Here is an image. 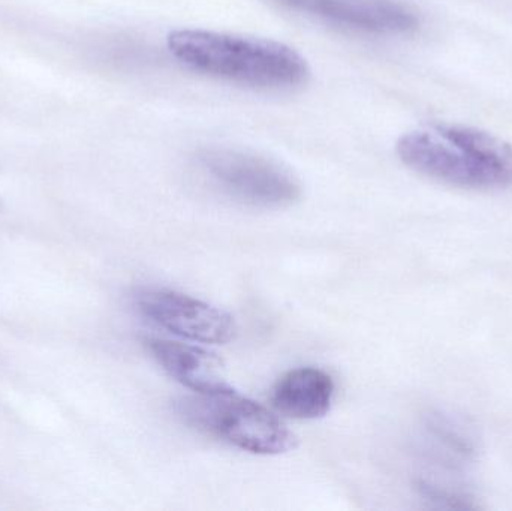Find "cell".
<instances>
[{
  "mask_svg": "<svg viewBox=\"0 0 512 511\" xmlns=\"http://www.w3.org/2000/svg\"><path fill=\"white\" fill-rule=\"evenodd\" d=\"M397 155L421 176L454 188L495 191L512 186V147L471 126L439 125L408 132Z\"/></svg>",
  "mask_w": 512,
  "mask_h": 511,
  "instance_id": "1",
  "label": "cell"
},
{
  "mask_svg": "<svg viewBox=\"0 0 512 511\" xmlns=\"http://www.w3.org/2000/svg\"><path fill=\"white\" fill-rule=\"evenodd\" d=\"M167 45L179 62L194 71L256 89H291L309 74L297 51L270 39L182 29L168 35Z\"/></svg>",
  "mask_w": 512,
  "mask_h": 511,
  "instance_id": "2",
  "label": "cell"
},
{
  "mask_svg": "<svg viewBox=\"0 0 512 511\" xmlns=\"http://www.w3.org/2000/svg\"><path fill=\"white\" fill-rule=\"evenodd\" d=\"M179 414L189 425L254 455H282L297 447V437L279 417L233 389L183 399Z\"/></svg>",
  "mask_w": 512,
  "mask_h": 511,
  "instance_id": "3",
  "label": "cell"
},
{
  "mask_svg": "<svg viewBox=\"0 0 512 511\" xmlns=\"http://www.w3.org/2000/svg\"><path fill=\"white\" fill-rule=\"evenodd\" d=\"M198 164L218 191L245 206L279 209L300 198V185L292 174L261 156L209 149L200 153Z\"/></svg>",
  "mask_w": 512,
  "mask_h": 511,
  "instance_id": "4",
  "label": "cell"
},
{
  "mask_svg": "<svg viewBox=\"0 0 512 511\" xmlns=\"http://www.w3.org/2000/svg\"><path fill=\"white\" fill-rule=\"evenodd\" d=\"M134 302L144 318L191 342L227 344L236 333L230 314L179 291L144 288L135 294Z\"/></svg>",
  "mask_w": 512,
  "mask_h": 511,
  "instance_id": "5",
  "label": "cell"
},
{
  "mask_svg": "<svg viewBox=\"0 0 512 511\" xmlns=\"http://www.w3.org/2000/svg\"><path fill=\"white\" fill-rule=\"evenodd\" d=\"M283 8L370 35H409L420 26L414 9L399 0H271Z\"/></svg>",
  "mask_w": 512,
  "mask_h": 511,
  "instance_id": "6",
  "label": "cell"
},
{
  "mask_svg": "<svg viewBox=\"0 0 512 511\" xmlns=\"http://www.w3.org/2000/svg\"><path fill=\"white\" fill-rule=\"evenodd\" d=\"M146 347L162 369L186 389L198 395L231 390L224 365L216 354L197 345L159 338L146 339Z\"/></svg>",
  "mask_w": 512,
  "mask_h": 511,
  "instance_id": "7",
  "label": "cell"
},
{
  "mask_svg": "<svg viewBox=\"0 0 512 511\" xmlns=\"http://www.w3.org/2000/svg\"><path fill=\"white\" fill-rule=\"evenodd\" d=\"M333 378L322 369L297 368L286 372L271 393L279 413L297 420H316L330 413L334 401Z\"/></svg>",
  "mask_w": 512,
  "mask_h": 511,
  "instance_id": "8",
  "label": "cell"
},
{
  "mask_svg": "<svg viewBox=\"0 0 512 511\" xmlns=\"http://www.w3.org/2000/svg\"><path fill=\"white\" fill-rule=\"evenodd\" d=\"M427 438L432 441L436 459L448 470H459L477 455L474 431L465 419L445 411H432L424 420Z\"/></svg>",
  "mask_w": 512,
  "mask_h": 511,
  "instance_id": "9",
  "label": "cell"
},
{
  "mask_svg": "<svg viewBox=\"0 0 512 511\" xmlns=\"http://www.w3.org/2000/svg\"><path fill=\"white\" fill-rule=\"evenodd\" d=\"M0 209H2V201H0Z\"/></svg>",
  "mask_w": 512,
  "mask_h": 511,
  "instance_id": "10",
  "label": "cell"
}]
</instances>
